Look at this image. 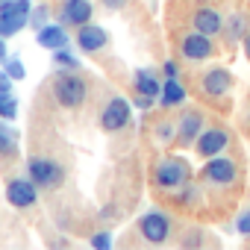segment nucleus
<instances>
[{
	"mask_svg": "<svg viewBox=\"0 0 250 250\" xmlns=\"http://www.w3.org/2000/svg\"><path fill=\"white\" fill-rule=\"evenodd\" d=\"M85 94H88V85H85L83 77H77V74H71V71L56 74V80H53V100H56L59 106L77 109V106L85 103Z\"/></svg>",
	"mask_w": 250,
	"mask_h": 250,
	"instance_id": "f257e3e1",
	"label": "nucleus"
},
{
	"mask_svg": "<svg viewBox=\"0 0 250 250\" xmlns=\"http://www.w3.org/2000/svg\"><path fill=\"white\" fill-rule=\"evenodd\" d=\"M188 180H191V168L186 159H162L153 168V183L162 191H180Z\"/></svg>",
	"mask_w": 250,
	"mask_h": 250,
	"instance_id": "f03ea898",
	"label": "nucleus"
},
{
	"mask_svg": "<svg viewBox=\"0 0 250 250\" xmlns=\"http://www.w3.org/2000/svg\"><path fill=\"white\" fill-rule=\"evenodd\" d=\"M30 24V0H3L0 6V36H18Z\"/></svg>",
	"mask_w": 250,
	"mask_h": 250,
	"instance_id": "7ed1b4c3",
	"label": "nucleus"
},
{
	"mask_svg": "<svg viewBox=\"0 0 250 250\" xmlns=\"http://www.w3.org/2000/svg\"><path fill=\"white\" fill-rule=\"evenodd\" d=\"M27 171H30V180H33L39 188H59L62 180H65L59 162H53V159H36V156H33V159L27 162Z\"/></svg>",
	"mask_w": 250,
	"mask_h": 250,
	"instance_id": "20e7f679",
	"label": "nucleus"
},
{
	"mask_svg": "<svg viewBox=\"0 0 250 250\" xmlns=\"http://www.w3.org/2000/svg\"><path fill=\"white\" fill-rule=\"evenodd\" d=\"M139 232H142V238H145L147 244H162V241H168V235H171V221H168L162 212L150 209V212H145V215L139 218Z\"/></svg>",
	"mask_w": 250,
	"mask_h": 250,
	"instance_id": "39448f33",
	"label": "nucleus"
},
{
	"mask_svg": "<svg viewBox=\"0 0 250 250\" xmlns=\"http://www.w3.org/2000/svg\"><path fill=\"white\" fill-rule=\"evenodd\" d=\"M206 183H215V186H232L235 180H238V165L232 162V159H227V156H212L209 162H206V168H203V174H200Z\"/></svg>",
	"mask_w": 250,
	"mask_h": 250,
	"instance_id": "423d86ee",
	"label": "nucleus"
},
{
	"mask_svg": "<svg viewBox=\"0 0 250 250\" xmlns=\"http://www.w3.org/2000/svg\"><path fill=\"white\" fill-rule=\"evenodd\" d=\"M127 124H130V103L124 97H112L100 112V127L106 133H118V130L127 127Z\"/></svg>",
	"mask_w": 250,
	"mask_h": 250,
	"instance_id": "0eeeda50",
	"label": "nucleus"
},
{
	"mask_svg": "<svg viewBox=\"0 0 250 250\" xmlns=\"http://www.w3.org/2000/svg\"><path fill=\"white\" fill-rule=\"evenodd\" d=\"M6 200H9L12 206H18V209H30V206H36V200H39V186H36L33 180H27V177L9 180V186H6Z\"/></svg>",
	"mask_w": 250,
	"mask_h": 250,
	"instance_id": "6e6552de",
	"label": "nucleus"
},
{
	"mask_svg": "<svg viewBox=\"0 0 250 250\" xmlns=\"http://www.w3.org/2000/svg\"><path fill=\"white\" fill-rule=\"evenodd\" d=\"M227 145H229V133H227V130H221V127H212V130H203V133L197 136L194 150H197V156L212 159V156L224 153V147H227Z\"/></svg>",
	"mask_w": 250,
	"mask_h": 250,
	"instance_id": "1a4fd4ad",
	"label": "nucleus"
},
{
	"mask_svg": "<svg viewBox=\"0 0 250 250\" xmlns=\"http://www.w3.org/2000/svg\"><path fill=\"white\" fill-rule=\"evenodd\" d=\"M180 53L191 62H200V59H209L215 53V44H212V36H203V33H188L183 42H180Z\"/></svg>",
	"mask_w": 250,
	"mask_h": 250,
	"instance_id": "9d476101",
	"label": "nucleus"
},
{
	"mask_svg": "<svg viewBox=\"0 0 250 250\" xmlns=\"http://www.w3.org/2000/svg\"><path fill=\"white\" fill-rule=\"evenodd\" d=\"M91 15H94L91 0H65L62 3V24L68 27H83L91 21Z\"/></svg>",
	"mask_w": 250,
	"mask_h": 250,
	"instance_id": "9b49d317",
	"label": "nucleus"
},
{
	"mask_svg": "<svg viewBox=\"0 0 250 250\" xmlns=\"http://www.w3.org/2000/svg\"><path fill=\"white\" fill-rule=\"evenodd\" d=\"M106 42H109V36H106L103 27H97V24H91V21L83 24V27H77V44H80L85 53H97V50H103Z\"/></svg>",
	"mask_w": 250,
	"mask_h": 250,
	"instance_id": "f8f14e48",
	"label": "nucleus"
},
{
	"mask_svg": "<svg viewBox=\"0 0 250 250\" xmlns=\"http://www.w3.org/2000/svg\"><path fill=\"white\" fill-rule=\"evenodd\" d=\"M200 133H203V115H200V112H191V109L183 112V118H180V124H177V139H180V145H183V147L194 145Z\"/></svg>",
	"mask_w": 250,
	"mask_h": 250,
	"instance_id": "ddd939ff",
	"label": "nucleus"
},
{
	"mask_svg": "<svg viewBox=\"0 0 250 250\" xmlns=\"http://www.w3.org/2000/svg\"><path fill=\"white\" fill-rule=\"evenodd\" d=\"M200 85H203V91H206L209 97H224V94L229 91V85H232V74H229L227 68H209V71L203 74Z\"/></svg>",
	"mask_w": 250,
	"mask_h": 250,
	"instance_id": "4468645a",
	"label": "nucleus"
},
{
	"mask_svg": "<svg viewBox=\"0 0 250 250\" xmlns=\"http://www.w3.org/2000/svg\"><path fill=\"white\" fill-rule=\"evenodd\" d=\"M191 24H194V30H197V33H203V36H218V33L224 30L221 15H218L215 9H209V6L197 9V12H194V18H191Z\"/></svg>",
	"mask_w": 250,
	"mask_h": 250,
	"instance_id": "2eb2a0df",
	"label": "nucleus"
},
{
	"mask_svg": "<svg viewBox=\"0 0 250 250\" xmlns=\"http://www.w3.org/2000/svg\"><path fill=\"white\" fill-rule=\"evenodd\" d=\"M36 39H39V44L47 47L50 53L68 47V33H65V27H59V24H44V27L36 33Z\"/></svg>",
	"mask_w": 250,
	"mask_h": 250,
	"instance_id": "dca6fc26",
	"label": "nucleus"
},
{
	"mask_svg": "<svg viewBox=\"0 0 250 250\" xmlns=\"http://www.w3.org/2000/svg\"><path fill=\"white\" fill-rule=\"evenodd\" d=\"M136 94L142 97V100H159V94H162V83L150 74V71H145V68H139L136 71Z\"/></svg>",
	"mask_w": 250,
	"mask_h": 250,
	"instance_id": "f3484780",
	"label": "nucleus"
},
{
	"mask_svg": "<svg viewBox=\"0 0 250 250\" xmlns=\"http://www.w3.org/2000/svg\"><path fill=\"white\" fill-rule=\"evenodd\" d=\"M183 100H186V88H183V83H177V77H168V80L162 83L159 103H162L165 109H171V106H180Z\"/></svg>",
	"mask_w": 250,
	"mask_h": 250,
	"instance_id": "a211bd4d",
	"label": "nucleus"
},
{
	"mask_svg": "<svg viewBox=\"0 0 250 250\" xmlns=\"http://www.w3.org/2000/svg\"><path fill=\"white\" fill-rule=\"evenodd\" d=\"M15 115H18V100L12 94H6V91H0V118L12 121Z\"/></svg>",
	"mask_w": 250,
	"mask_h": 250,
	"instance_id": "6ab92c4d",
	"label": "nucleus"
},
{
	"mask_svg": "<svg viewBox=\"0 0 250 250\" xmlns=\"http://www.w3.org/2000/svg\"><path fill=\"white\" fill-rule=\"evenodd\" d=\"M53 62H56L59 68H65V71H77V68H80V59H77V56H71V53H68V47L53 50Z\"/></svg>",
	"mask_w": 250,
	"mask_h": 250,
	"instance_id": "aec40b11",
	"label": "nucleus"
},
{
	"mask_svg": "<svg viewBox=\"0 0 250 250\" xmlns=\"http://www.w3.org/2000/svg\"><path fill=\"white\" fill-rule=\"evenodd\" d=\"M9 153H15V136L0 124V156H9Z\"/></svg>",
	"mask_w": 250,
	"mask_h": 250,
	"instance_id": "412c9836",
	"label": "nucleus"
},
{
	"mask_svg": "<svg viewBox=\"0 0 250 250\" xmlns=\"http://www.w3.org/2000/svg\"><path fill=\"white\" fill-rule=\"evenodd\" d=\"M44 24H47V6H36V9H30V27L39 33Z\"/></svg>",
	"mask_w": 250,
	"mask_h": 250,
	"instance_id": "4be33fe9",
	"label": "nucleus"
},
{
	"mask_svg": "<svg viewBox=\"0 0 250 250\" xmlns=\"http://www.w3.org/2000/svg\"><path fill=\"white\" fill-rule=\"evenodd\" d=\"M3 65H6V74H9L12 80H24V77H27V71H24V62H21L18 56H12V59H6Z\"/></svg>",
	"mask_w": 250,
	"mask_h": 250,
	"instance_id": "5701e85b",
	"label": "nucleus"
},
{
	"mask_svg": "<svg viewBox=\"0 0 250 250\" xmlns=\"http://www.w3.org/2000/svg\"><path fill=\"white\" fill-rule=\"evenodd\" d=\"M91 247H97V250L112 247V235H109V232H94V235H91Z\"/></svg>",
	"mask_w": 250,
	"mask_h": 250,
	"instance_id": "b1692460",
	"label": "nucleus"
},
{
	"mask_svg": "<svg viewBox=\"0 0 250 250\" xmlns=\"http://www.w3.org/2000/svg\"><path fill=\"white\" fill-rule=\"evenodd\" d=\"M235 229H238L241 235H250V209L238 215V221H235Z\"/></svg>",
	"mask_w": 250,
	"mask_h": 250,
	"instance_id": "393cba45",
	"label": "nucleus"
},
{
	"mask_svg": "<svg viewBox=\"0 0 250 250\" xmlns=\"http://www.w3.org/2000/svg\"><path fill=\"white\" fill-rule=\"evenodd\" d=\"M0 91H6V94H12V77H9L6 71H0Z\"/></svg>",
	"mask_w": 250,
	"mask_h": 250,
	"instance_id": "a878e982",
	"label": "nucleus"
},
{
	"mask_svg": "<svg viewBox=\"0 0 250 250\" xmlns=\"http://www.w3.org/2000/svg\"><path fill=\"white\" fill-rule=\"evenodd\" d=\"M241 30H244V27H241V18H232V21H229V36H232V39H238V36H241Z\"/></svg>",
	"mask_w": 250,
	"mask_h": 250,
	"instance_id": "bb28decb",
	"label": "nucleus"
},
{
	"mask_svg": "<svg viewBox=\"0 0 250 250\" xmlns=\"http://www.w3.org/2000/svg\"><path fill=\"white\" fill-rule=\"evenodd\" d=\"M100 3H103L106 9H121L124 3H127V0H100Z\"/></svg>",
	"mask_w": 250,
	"mask_h": 250,
	"instance_id": "cd10ccee",
	"label": "nucleus"
},
{
	"mask_svg": "<svg viewBox=\"0 0 250 250\" xmlns=\"http://www.w3.org/2000/svg\"><path fill=\"white\" fill-rule=\"evenodd\" d=\"M3 62H6V39L0 36V65H3Z\"/></svg>",
	"mask_w": 250,
	"mask_h": 250,
	"instance_id": "c85d7f7f",
	"label": "nucleus"
},
{
	"mask_svg": "<svg viewBox=\"0 0 250 250\" xmlns=\"http://www.w3.org/2000/svg\"><path fill=\"white\" fill-rule=\"evenodd\" d=\"M165 77H177V65L174 62H165Z\"/></svg>",
	"mask_w": 250,
	"mask_h": 250,
	"instance_id": "c756f323",
	"label": "nucleus"
},
{
	"mask_svg": "<svg viewBox=\"0 0 250 250\" xmlns=\"http://www.w3.org/2000/svg\"><path fill=\"white\" fill-rule=\"evenodd\" d=\"M244 56H247V59H250V36H247V39H244Z\"/></svg>",
	"mask_w": 250,
	"mask_h": 250,
	"instance_id": "7c9ffc66",
	"label": "nucleus"
}]
</instances>
